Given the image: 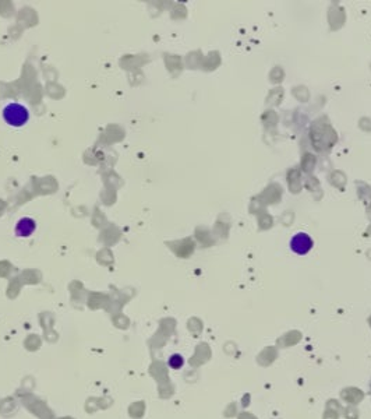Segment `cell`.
<instances>
[{
	"instance_id": "6da1fadb",
	"label": "cell",
	"mask_w": 371,
	"mask_h": 419,
	"mask_svg": "<svg viewBox=\"0 0 371 419\" xmlns=\"http://www.w3.org/2000/svg\"><path fill=\"white\" fill-rule=\"evenodd\" d=\"M3 119L7 125L13 128H21L28 122L29 112L23 104L10 102L3 109Z\"/></svg>"
},
{
	"instance_id": "7a4b0ae2",
	"label": "cell",
	"mask_w": 371,
	"mask_h": 419,
	"mask_svg": "<svg viewBox=\"0 0 371 419\" xmlns=\"http://www.w3.org/2000/svg\"><path fill=\"white\" fill-rule=\"evenodd\" d=\"M36 229V224L35 221L29 217H24L18 221L16 224V228H14V232H16V236L18 237H27L31 236Z\"/></svg>"
},
{
	"instance_id": "3957f363",
	"label": "cell",
	"mask_w": 371,
	"mask_h": 419,
	"mask_svg": "<svg viewBox=\"0 0 371 419\" xmlns=\"http://www.w3.org/2000/svg\"><path fill=\"white\" fill-rule=\"evenodd\" d=\"M290 246H292V249H293L296 253H299V255H304V253H307L308 250L311 249V246H313V242H311V239H310L307 235H304V234H299V235H296V236L292 239Z\"/></svg>"
},
{
	"instance_id": "277c9868",
	"label": "cell",
	"mask_w": 371,
	"mask_h": 419,
	"mask_svg": "<svg viewBox=\"0 0 371 419\" xmlns=\"http://www.w3.org/2000/svg\"><path fill=\"white\" fill-rule=\"evenodd\" d=\"M168 365H169V367H172V369H181L183 367V365H184V359H183V356L179 355V354H174V355H172L171 358H169V361H168Z\"/></svg>"
}]
</instances>
